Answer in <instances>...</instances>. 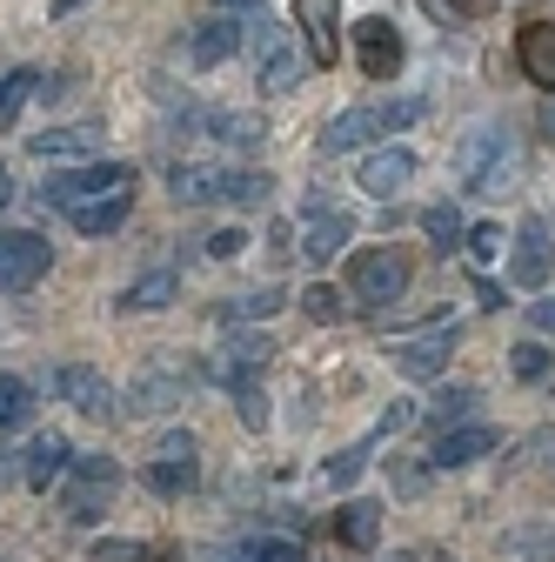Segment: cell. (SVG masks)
<instances>
[{"mask_svg": "<svg viewBox=\"0 0 555 562\" xmlns=\"http://www.w3.org/2000/svg\"><path fill=\"white\" fill-rule=\"evenodd\" d=\"M34 415V389L21 375H0V429H14V422Z\"/></svg>", "mask_w": 555, "mask_h": 562, "instance_id": "30", "label": "cell"}, {"mask_svg": "<svg viewBox=\"0 0 555 562\" xmlns=\"http://www.w3.org/2000/svg\"><path fill=\"white\" fill-rule=\"evenodd\" d=\"M241 41H248L241 21H201V27L188 34V60H194V67H215V60H228Z\"/></svg>", "mask_w": 555, "mask_h": 562, "instance_id": "19", "label": "cell"}, {"mask_svg": "<svg viewBox=\"0 0 555 562\" xmlns=\"http://www.w3.org/2000/svg\"><path fill=\"white\" fill-rule=\"evenodd\" d=\"M88 140H94V127H75V134H67V127H47L41 140H27V148H34V155H81Z\"/></svg>", "mask_w": 555, "mask_h": 562, "instance_id": "34", "label": "cell"}, {"mask_svg": "<svg viewBox=\"0 0 555 562\" xmlns=\"http://www.w3.org/2000/svg\"><path fill=\"white\" fill-rule=\"evenodd\" d=\"M34 88H41L34 67H14V75H0V127H14V121H21V108L34 101Z\"/></svg>", "mask_w": 555, "mask_h": 562, "instance_id": "25", "label": "cell"}, {"mask_svg": "<svg viewBox=\"0 0 555 562\" xmlns=\"http://www.w3.org/2000/svg\"><path fill=\"white\" fill-rule=\"evenodd\" d=\"M455 328L442 322V328H429V335H408V341H395V369L408 375V382H429V375H442L449 369V356H455Z\"/></svg>", "mask_w": 555, "mask_h": 562, "instance_id": "11", "label": "cell"}, {"mask_svg": "<svg viewBox=\"0 0 555 562\" xmlns=\"http://www.w3.org/2000/svg\"><path fill=\"white\" fill-rule=\"evenodd\" d=\"M161 395H188V375H181V369H155L141 389L127 395V402H134V408H148V402H161Z\"/></svg>", "mask_w": 555, "mask_h": 562, "instance_id": "33", "label": "cell"}, {"mask_svg": "<svg viewBox=\"0 0 555 562\" xmlns=\"http://www.w3.org/2000/svg\"><path fill=\"white\" fill-rule=\"evenodd\" d=\"M14 201V181H8V168H0V207H8Z\"/></svg>", "mask_w": 555, "mask_h": 562, "instance_id": "45", "label": "cell"}, {"mask_svg": "<svg viewBox=\"0 0 555 562\" xmlns=\"http://www.w3.org/2000/svg\"><path fill=\"white\" fill-rule=\"evenodd\" d=\"M222 382H228V395H235V408H241L248 429H268V395H261V382L254 375H222Z\"/></svg>", "mask_w": 555, "mask_h": 562, "instance_id": "27", "label": "cell"}, {"mask_svg": "<svg viewBox=\"0 0 555 562\" xmlns=\"http://www.w3.org/2000/svg\"><path fill=\"white\" fill-rule=\"evenodd\" d=\"M408 255L401 248H362L355 261H349V295L362 302V308H388V302H401L408 295Z\"/></svg>", "mask_w": 555, "mask_h": 562, "instance_id": "4", "label": "cell"}, {"mask_svg": "<svg viewBox=\"0 0 555 562\" xmlns=\"http://www.w3.org/2000/svg\"><path fill=\"white\" fill-rule=\"evenodd\" d=\"M282 308V295H241V302H222V322H261Z\"/></svg>", "mask_w": 555, "mask_h": 562, "instance_id": "37", "label": "cell"}, {"mask_svg": "<svg viewBox=\"0 0 555 562\" xmlns=\"http://www.w3.org/2000/svg\"><path fill=\"white\" fill-rule=\"evenodd\" d=\"M248 248V235L241 228H222V235H207V261H235Z\"/></svg>", "mask_w": 555, "mask_h": 562, "instance_id": "41", "label": "cell"}, {"mask_svg": "<svg viewBox=\"0 0 555 562\" xmlns=\"http://www.w3.org/2000/svg\"><path fill=\"white\" fill-rule=\"evenodd\" d=\"M114 488H121V469H114L107 456H75V482H67V516H75V522H101Z\"/></svg>", "mask_w": 555, "mask_h": 562, "instance_id": "6", "label": "cell"}, {"mask_svg": "<svg viewBox=\"0 0 555 562\" xmlns=\"http://www.w3.org/2000/svg\"><path fill=\"white\" fill-rule=\"evenodd\" d=\"M268 356H274V341H268V335H235V341L222 348V362H215V369H222V375H261Z\"/></svg>", "mask_w": 555, "mask_h": 562, "instance_id": "24", "label": "cell"}, {"mask_svg": "<svg viewBox=\"0 0 555 562\" xmlns=\"http://www.w3.org/2000/svg\"><path fill=\"white\" fill-rule=\"evenodd\" d=\"M114 188H134V168H127V161H88V168L47 175V181H41V201L60 207V215H75V207H88V201H101V194H114Z\"/></svg>", "mask_w": 555, "mask_h": 562, "instance_id": "3", "label": "cell"}, {"mask_svg": "<svg viewBox=\"0 0 555 562\" xmlns=\"http://www.w3.org/2000/svg\"><path fill=\"white\" fill-rule=\"evenodd\" d=\"M509 356H516V375H522V382H542V375H548V348H542V341H516Z\"/></svg>", "mask_w": 555, "mask_h": 562, "instance_id": "38", "label": "cell"}, {"mask_svg": "<svg viewBox=\"0 0 555 562\" xmlns=\"http://www.w3.org/2000/svg\"><path fill=\"white\" fill-rule=\"evenodd\" d=\"M67 8H88V0H54V14H67Z\"/></svg>", "mask_w": 555, "mask_h": 562, "instance_id": "47", "label": "cell"}, {"mask_svg": "<svg viewBox=\"0 0 555 562\" xmlns=\"http://www.w3.org/2000/svg\"><path fill=\"white\" fill-rule=\"evenodd\" d=\"M496 429L489 422H455V429H442L435 442V469H462V462H482V456H496Z\"/></svg>", "mask_w": 555, "mask_h": 562, "instance_id": "14", "label": "cell"}, {"mask_svg": "<svg viewBox=\"0 0 555 562\" xmlns=\"http://www.w3.org/2000/svg\"><path fill=\"white\" fill-rule=\"evenodd\" d=\"M509 274L522 281V289H548V222H542V215H529V222H522Z\"/></svg>", "mask_w": 555, "mask_h": 562, "instance_id": "15", "label": "cell"}, {"mask_svg": "<svg viewBox=\"0 0 555 562\" xmlns=\"http://www.w3.org/2000/svg\"><path fill=\"white\" fill-rule=\"evenodd\" d=\"M408 181H415V155H408V148H395V140H388L382 155H369V161H362V194H375V201L401 194Z\"/></svg>", "mask_w": 555, "mask_h": 562, "instance_id": "16", "label": "cell"}, {"mask_svg": "<svg viewBox=\"0 0 555 562\" xmlns=\"http://www.w3.org/2000/svg\"><path fill=\"white\" fill-rule=\"evenodd\" d=\"M429 114V101H369V108H349V114H335L321 127V155H341V148H362V140H388L401 127H415Z\"/></svg>", "mask_w": 555, "mask_h": 562, "instance_id": "1", "label": "cell"}, {"mask_svg": "<svg viewBox=\"0 0 555 562\" xmlns=\"http://www.w3.org/2000/svg\"><path fill=\"white\" fill-rule=\"evenodd\" d=\"M127 207H134V188H114V194H101V201H88V207H75V222L81 235H114L121 222H127Z\"/></svg>", "mask_w": 555, "mask_h": 562, "instance_id": "21", "label": "cell"}, {"mask_svg": "<svg viewBox=\"0 0 555 562\" xmlns=\"http://www.w3.org/2000/svg\"><path fill=\"white\" fill-rule=\"evenodd\" d=\"M355 60H362V75L369 81H395V67H401V41H395V27L382 21V14H369V21H355Z\"/></svg>", "mask_w": 555, "mask_h": 562, "instance_id": "13", "label": "cell"}, {"mask_svg": "<svg viewBox=\"0 0 555 562\" xmlns=\"http://www.w3.org/2000/svg\"><path fill=\"white\" fill-rule=\"evenodd\" d=\"M21 462H27V469H21V475H27V488H47V482H54V475L67 469V436L41 429V436L27 442V456H21Z\"/></svg>", "mask_w": 555, "mask_h": 562, "instance_id": "23", "label": "cell"}, {"mask_svg": "<svg viewBox=\"0 0 555 562\" xmlns=\"http://www.w3.org/2000/svg\"><path fill=\"white\" fill-rule=\"evenodd\" d=\"M54 395H60L67 408H81V415H94V422L121 415V402H114L107 375H101V369H88V362H67V369H54Z\"/></svg>", "mask_w": 555, "mask_h": 562, "instance_id": "10", "label": "cell"}, {"mask_svg": "<svg viewBox=\"0 0 555 562\" xmlns=\"http://www.w3.org/2000/svg\"><path fill=\"white\" fill-rule=\"evenodd\" d=\"M88 562H155V549H148V542H134V536H121V542H94Z\"/></svg>", "mask_w": 555, "mask_h": 562, "instance_id": "36", "label": "cell"}, {"mask_svg": "<svg viewBox=\"0 0 555 562\" xmlns=\"http://www.w3.org/2000/svg\"><path fill=\"white\" fill-rule=\"evenodd\" d=\"M54 268V248L41 241V235H0V295H27L34 281Z\"/></svg>", "mask_w": 555, "mask_h": 562, "instance_id": "8", "label": "cell"}, {"mask_svg": "<svg viewBox=\"0 0 555 562\" xmlns=\"http://www.w3.org/2000/svg\"><path fill=\"white\" fill-rule=\"evenodd\" d=\"M201 482V462H194V436L188 429H168L161 442H155V456H148V488L155 496H188V488Z\"/></svg>", "mask_w": 555, "mask_h": 562, "instance_id": "5", "label": "cell"}, {"mask_svg": "<svg viewBox=\"0 0 555 562\" xmlns=\"http://www.w3.org/2000/svg\"><path fill=\"white\" fill-rule=\"evenodd\" d=\"M241 47L254 54V81H261V94H288V88H302V75L315 67L308 54H295V34H288L282 21H254Z\"/></svg>", "mask_w": 555, "mask_h": 562, "instance_id": "2", "label": "cell"}, {"mask_svg": "<svg viewBox=\"0 0 555 562\" xmlns=\"http://www.w3.org/2000/svg\"><path fill=\"white\" fill-rule=\"evenodd\" d=\"M235 562H302V542H288V536H261V542H241Z\"/></svg>", "mask_w": 555, "mask_h": 562, "instance_id": "32", "label": "cell"}, {"mask_svg": "<svg viewBox=\"0 0 555 562\" xmlns=\"http://www.w3.org/2000/svg\"><path fill=\"white\" fill-rule=\"evenodd\" d=\"M222 8H254V0H222Z\"/></svg>", "mask_w": 555, "mask_h": 562, "instance_id": "48", "label": "cell"}, {"mask_svg": "<svg viewBox=\"0 0 555 562\" xmlns=\"http://www.w3.org/2000/svg\"><path fill=\"white\" fill-rule=\"evenodd\" d=\"M349 235H355V222L341 215V207H328V201L315 194V201H308V228L295 235V255H302L308 268H328L341 248H349Z\"/></svg>", "mask_w": 555, "mask_h": 562, "instance_id": "7", "label": "cell"}, {"mask_svg": "<svg viewBox=\"0 0 555 562\" xmlns=\"http://www.w3.org/2000/svg\"><path fill=\"white\" fill-rule=\"evenodd\" d=\"M335 536H341V549H375V542H382V503H369V496L341 503Z\"/></svg>", "mask_w": 555, "mask_h": 562, "instance_id": "20", "label": "cell"}, {"mask_svg": "<svg viewBox=\"0 0 555 562\" xmlns=\"http://www.w3.org/2000/svg\"><path fill=\"white\" fill-rule=\"evenodd\" d=\"M455 175H462L468 188H502V175H509V134L475 127L462 148H455Z\"/></svg>", "mask_w": 555, "mask_h": 562, "instance_id": "9", "label": "cell"}, {"mask_svg": "<svg viewBox=\"0 0 555 562\" xmlns=\"http://www.w3.org/2000/svg\"><path fill=\"white\" fill-rule=\"evenodd\" d=\"M302 308H308L315 322H341V295H335V289H308V295H302Z\"/></svg>", "mask_w": 555, "mask_h": 562, "instance_id": "40", "label": "cell"}, {"mask_svg": "<svg viewBox=\"0 0 555 562\" xmlns=\"http://www.w3.org/2000/svg\"><path fill=\"white\" fill-rule=\"evenodd\" d=\"M516 60H522V75H529L535 88L555 94V27H548V21H529V27L516 34Z\"/></svg>", "mask_w": 555, "mask_h": 562, "instance_id": "17", "label": "cell"}, {"mask_svg": "<svg viewBox=\"0 0 555 562\" xmlns=\"http://www.w3.org/2000/svg\"><path fill=\"white\" fill-rule=\"evenodd\" d=\"M462 255H468L475 268H489V261L502 255V228H489V222H482V228H468V241H462Z\"/></svg>", "mask_w": 555, "mask_h": 562, "instance_id": "35", "label": "cell"}, {"mask_svg": "<svg viewBox=\"0 0 555 562\" xmlns=\"http://www.w3.org/2000/svg\"><path fill=\"white\" fill-rule=\"evenodd\" d=\"M482 395L475 389H442L435 402H429V422H435V429H455V422H468V408H475Z\"/></svg>", "mask_w": 555, "mask_h": 562, "instance_id": "31", "label": "cell"}, {"mask_svg": "<svg viewBox=\"0 0 555 562\" xmlns=\"http://www.w3.org/2000/svg\"><path fill=\"white\" fill-rule=\"evenodd\" d=\"M542 134L555 140V94H548V108H542Z\"/></svg>", "mask_w": 555, "mask_h": 562, "instance_id": "44", "label": "cell"}, {"mask_svg": "<svg viewBox=\"0 0 555 562\" xmlns=\"http://www.w3.org/2000/svg\"><path fill=\"white\" fill-rule=\"evenodd\" d=\"M14 475V449H0V482H8Z\"/></svg>", "mask_w": 555, "mask_h": 562, "instance_id": "46", "label": "cell"}, {"mask_svg": "<svg viewBox=\"0 0 555 562\" xmlns=\"http://www.w3.org/2000/svg\"><path fill=\"white\" fill-rule=\"evenodd\" d=\"M268 194H274V181H268L261 168H228V194H222L228 207H254V201H268Z\"/></svg>", "mask_w": 555, "mask_h": 562, "instance_id": "28", "label": "cell"}, {"mask_svg": "<svg viewBox=\"0 0 555 562\" xmlns=\"http://www.w3.org/2000/svg\"><path fill=\"white\" fill-rule=\"evenodd\" d=\"M174 295H181V274L155 268V274H141V281H127V289H121V308H134V315H155V308H168Z\"/></svg>", "mask_w": 555, "mask_h": 562, "instance_id": "22", "label": "cell"}, {"mask_svg": "<svg viewBox=\"0 0 555 562\" xmlns=\"http://www.w3.org/2000/svg\"><path fill=\"white\" fill-rule=\"evenodd\" d=\"M422 235L435 241V255H455V248L468 241V228H462L455 207H429V215H422Z\"/></svg>", "mask_w": 555, "mask_h": 562, "instance_id": "26", "label": "cell"}, {"mask_svg": "<svg viewBox=\"0 0 555 562\" xmlns=\"http://www.w3.org/2000/svg\"><path fill=\"white\" fill-rule=\"evenodd\" d=\"M207 134L235 140V148H254V140H261L268 127H261V114H207Z\"/></svg>", "mask_w": 555, "mask_h": 562, "instance_id": "29", "label": "cell"}, {"mask_svg": "<svg viewBox=\"0 0 555 562\" xmlns=\"http://www.w3.org/2000/svg\"><path fill=\"white\" fill-rule=\"evenodd\" d=\"M435 21H475V0H422Z\"/></svg>", "mask_w": 555, "mask_h": 562, "instance_id": "42", "label": "cell"}, {"mask_svg": "<svg viewBox=\"0 0 555 562\" xmlns=\"http://www.w3.org/2000/svg\"><path fill=\"white\" fill-rule=\"evenodd\" d=\"M168 188H174L181 207H207V201H222V194H228V168H201V161H188V168L168 175Z\"/></svg>", "mask_w": 555, "mask_h": 562, "instance_id": "18", "label": "cell"}, {"mask_svg": "<svg viewBox=\"0 0 555 562\" xmlns=\"http://www.w3.org/2000/svg\"><path fill=\"white\" fill-rule=\"evenodd\" d=\"M295 27L308 34V60L315 67L341 60V0H295Z\"/></svg>", "mask_w": 555, "mask_h": 562, "instance_id": "12", "label": "cell"}, {"mask_svg": "<svg viewBox=\"0 0 555 562\" xmlns=\"http://www.w3.org/2000/svg\"><path fill=\"white\" fill-rule=\"evenodd\" d=\"M529 315H535V328H542V335H555V295H548V302H535Z\"/></svg>", "mask_w": 555, "mask_h": 562, "instance_id": "43", "label": "cell"}, {"mask_svg": "<svg viewBox=\"0 0 555 562\" xmlns=\"http://www.w3.org/2000/svg\"><path fill=\"white\" fill-rule=\"evenodd\" d=\"M362 469H369V442H362V449H341V456H335V462H328V482H335V488H341V482H355V475H362Z\"/></svg>", "mask_w": 555, "mask_h": 562, "instance_id": "39", "label": "cell"}]
</instances>
